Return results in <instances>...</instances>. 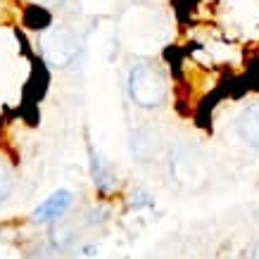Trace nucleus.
<instances>
[{
	"label": "nucleus",
	"mask_w": 259,
	"mask_h": 259,
	"mask_svg": "<svg viewBox=\"0 0 259 259\" xmlns=\"http://www.w3.org/2000/svg\"><path fill=\"white\" fill-rule=\"evenodd\" d=\"M126 88H128V98L141 107V110H155L162 107L169 98V79L164 76V71L152 62H136L128 69V79H126Z\"/></svg>",
	"instance_id": "f257e3e1"
},
{
	"label": "nucleus",
	"mask_w": 259,
	"mask_h": 259,
	"mask_svg": "<svg viewBox=\"0 0 259 259\" xmlns=\"http://www.w3.org/2000/svg\"><path fill=\"white\" fill-rule=\"evenodd\" d=\"M40 55L53 67H69L81 50V40L74 29L64 24H50L38 33Z\"/></svg>",
	"instance_id": "f03ea898"
},
{
	"label": "nucleus",
	"mask_w": 259,
	"mask_h": 259,
	"mask_svg": "<svg viewBox=\"0 0 259 259\" xmlns=\"http://www.w3.org/2000/svg\"><path fill=\"white\" fill-rule=\"evenodd\" d=\"M171 176L183 188H195L204 181V164L193 155V150L181 145L171 152Z\"/></svg>",
	"instance_id": "7ed1b4c3"
},
{
	"label": "nucleus",
	"mask_w": 259,
	"mask_h": 259,
	"mask_svg": "<svg viewBox=\"0 0 259 259\" xmlns=\"http://www.w3.org/2000/svg\"><path fill=\"white\" fill-rule=\"evenodd\" d=\"M71 204H74L71 190L60 188V190H55L53 195H48L46 200L33 209L31 221H36V224H55V221H60L64 214L69 212Z\"/></svg>",
	"instance_id": "20e7f679"
},
{
	"label": "nucleus",
	"mask_w": 259,
	"mask_h": 259,
	"mask_svg": "<svg viewBox=\"0 0 259 259\" xmlns=\"http://www.w3.org/2000/svg\"><path fill=\"white\" fill-rule=\"evenodd\" d=\"M236 134L243 143H247L252 148H259V102L247 105L240 112L238 124H236Z\"/></svg>",
	"instance_id": "39448f33"
},
{
	"label": "nucleus",
	"mask_w": 259,
	"mask_h": 259,
	"mask_svg": "<svg viewBox=\"0 0 259 259\" xmlns=\"http://www.w3.org/2000/svg\"><path fill=\"white\" fill-rule=\"evenodd\" d=\"M131 150L138 159H152L159 155L162 150V141H159V134H155L152 128H138L131 138Z\"/></svg>",
	"instance_id": "423d86ee"
},
{
	"label": "nucleus",
	"mask_w": 259,
	"mask_h": 259,
	"mask_svg": "<svg viewBox=\"0 0 259 259\" xmlns=\"http://www.w3.org/2000/svg\"><path fill=\"white\" fill-rule=\"evenodd\" d=\"M91 176H93V186L100 190L102 195H110L112 190L117 188V181L112 176L110 169H105V164L100 162V157L91 150Z\"/></svg>",
	"instance_id": "0eeeda50"
},
{
	"label": "nucleus",
	"mask_w": 259,
	"mask_h": 259,
	"mask_svg": "<svg viewBox=\"0 0 259 259\" xmlns=\"http://www.w3.org/2000/svg\"><path fill=\"white\" fill-rule=\"evenodd\" d=\"M15 188V174L5 159H0V202H5Z\"/></svg>",
	"instance_id": "6e6552de"
},
{
	"label": "nucleus",
	"mask_w": 259,
	"mask_h": 259,
	"mask_svg": "<svg viewBox=\"0 0 259 259\" xmlns=\"http://www.w3.org/2000/svg\"><path fill=\"white\" fill-rule=\"evenodd\" d=\"M128 207L136 209V212H141V209H150V207H155V197L150 195L145 188H136L131 200H128Z\"/></svg>",
	"instance_id": "1a4fd4ad"
},
{
	"label": "nucleus",
	"mask_w": 259,
	"mask_h": 259,
	"mask_svg": "<svg viewBox=\"0 0 259 259\" xmlns=\"http://www.w3.org/2000/svg\"><path fill=\"white\" fill-rule=\"evenodd\" d=\"M36 8H43V10H57L60 5H64V0H31Z\"/></svg>",
	"instance_id": "9d476101"
},
{
	"label": "nucleus",
	"mask_w": 259,
	"mask_h": 259,
	"mask_svg": "<svg viewBox=\"0 0 259 259\" xmlns=\"http://www.w3.org/2000/svg\"><path fill=\"white\" fill-rule=\"evenodd\" d=\"M252 259H259V243L254 245V250H252Z\"/></svg>",
	"instance_id": "9b49d317"
}]
</instances>
